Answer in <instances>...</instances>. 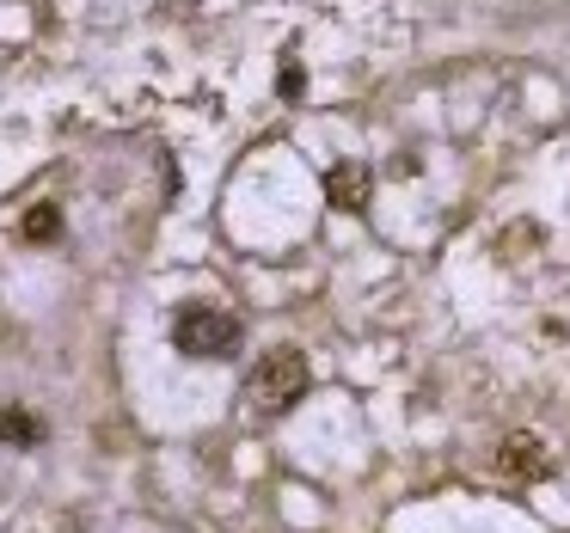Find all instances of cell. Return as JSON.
Listing matches in <instances>:
<instances>
[{
	"label": "cell",
	"mask_w": 570,
	"mask_h": 533,
	"mask_svg": "<svg viewBox=\"0 0 570 533\" xmlns=\"http://www.w3.org/2000/svg\"><path fill=\"white\" fill-rule=\"evenodd\" d=\"M497 466H503L509 478H546V472H552V454H546L540 435L515 430V435H503V442H497Z\"/></svg>",
	"instance_id": "cell-3"
},
{
	"label": "cell",
	"mask_w": 570,
	"mask_h": 533,
	"mask_svg": "<svg viewBox=\"0 0 570 533\" xmlns=\"http://www.w3.org/2000/svg\"><path fill=\"white\" fill-rule=\"evenodd\" d=\"M301 87H307V80H301V62H283V99H301Z\"/></svg>",
	"instance_id": "cell-7"
},
{
	"label": "cell",
	"mask_w": 570,
	"mask_h": 533,
	"mask_svg": "<svg viewBox=\"0 0 570 533\" xmlns=\"http://www.w3.org/2000/svg\"><path fill=\"white\" fill-rule=\"evenodd\" d=\"M19 234H26L31 246H50V239H62V209H56V203H38V209L26 215V227H19Z\"/></svg>",
	"instance_id": "cell-5"
},
{
	"label": "cell",
	"mask_w": 570,
	"mask_h": 533,
	"mask_svg": "<svg viewBox=\"0 0 570 533\" xmlns=\"http://www.w3.org/2000/svg\"><path fill=\"white\" fill-rule=\"evenodd\" d=\"M0 442H13V447H38V442H43V423L31 417V411L7 405V430H0Z\"/></svg>",
	"instance_id": "cell-6"
},
{
	"label": "cell",
	"mask_w": 570,
	"mask_h": 533,
	"mask_svg": "<svg viewBox=\"0 0 570 533\" xmlns=\"http://www.w3.org/2000/svg\"><path fill=\"white\" fill-rule=\"evenodd\" d=\"M0 430H7V405H0Z\"/></svg>",
	"instance_id": "cell-8"
},
{
	"label": "cell",
	"mask_w": 570,
	"mask_h": 533,
	"mask_svg": "<svg viewBox=\"0 0 570 533\" xmlns=\"http://www.w3.org/2000/svg\"><path fill=\"white\" fill-rule=\"evenodd\" d=\"M239 337H246V325L234 319L227 307H209V300H190V307H178L173 319V344L185 349V356H234Z\"/></svg>",
	"instance_id": "cell-2"
},
{
	"label": "cell",
	"mask_w": 570,
	"mask_h": 533,
	"mask_svg": "<svg viewBox=\"0 0 570 533\" xmlns=\"http://www.w3.org/2000/svg\"><path fill=\"white\" fill-rule=\"evenodd\" d=\"M368 190H374V172H368V166H356V160H344V166L325 172V203H332V209H362Z\"/></svg>",
	"instance_id": "cell-4"
},
{
	"label": "cell",
	"mask_w": 570,
	"mask_h": 533,
	"mask_svg": "<svg viewBox=\"0 0 570 533\" xmlns=\"http://www.w3.org/2000/svg\"><path fill=\"white\" fill-rule=\"evenodd\" d=\"M307 381H313V368H307V356H301V349H271V356L252 368L246 398H252V411H258V417H276V411H288V405H301V398H307Z\"/></svg>",
	"instance_id": "cell-1"
}]
</instances>
